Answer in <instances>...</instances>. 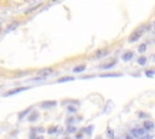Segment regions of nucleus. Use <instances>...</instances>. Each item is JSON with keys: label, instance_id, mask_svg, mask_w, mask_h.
I'll return each mask as SVG.
<instances>
[{"label": "nucleus", "instance_id": "nucleus-1", "mask_svg": "<svg viewBox=\"0 0 155 139\" xmlns=\"http://www.w3.org/2000/svg\"><path fill=\"white\" fill-rule=\"evenodd\" d=\"M145 25H142V27H139V28H137L131 35H130V37H128V41L130 42H134V41H137L138 39H140V36L143 35V33L145 31Z\"/></svg>", "mask_w": 155, "mask_h": 139}, {"label": "nucleus", "instance_id": "nucleus-2", "mask_svg": "<svg viewBox=\"0 0 155 139\" xmlns=\"http://www.w3.org/2000/svg\"><path fill=\"white\" fill-rule=\"evenodd\" d=\"M131 134L133 138H137V139H140L142 137H144L147 133H145V129L144 128H140V127H136V128H132L131 129Z\"/></svg>", "mask_w": 155, "mask_h": 139}, {"label": "nucleus", "instance_id": "nucleus-3", "mask_svg": "<svg viewBox=\"0 0 155 139\" xmlns=\"http://www.w3.org/2000/svg\"><path fill=\"white\" fill-rule=\"evenodd\" d=\"M29 87H17V88H12V89H8L6 93H4V97H10V95H13V94H17V93H21L23 91H27Z\"/></svg>", "mask_w": 155, "mask_h": 139}, {"label": "nucleus", "instance_id": "nucleus-4", "mask_svg": "<svg viewBox=\"0 0 155 139\" xmlns=\"http://www.w3.org/2000/svg\"><path fill=\"white\" fill-rule=\"evenodd\" d=\"M53 73V69L52 68H44V69H40V70H38V75L40 76V77H46V76H48V75H51Z\"/></svg>", "mask_w": 155, "mask_h": 139}, {"label": "nucleus", "instance_id": "nucleus-5", "mask_svg": "<svg viewBox=\"0 0 155 139\" xmlns=\"http://www.w3.org/2000/svg\"><path fill=\"white\" fill-rule=\"evenodd\" d=\"M56 105H57V102H56V100H45V102H42V103L40 104V106H41L42 109L53 108V106H56Z\"/></svg>", "mask_w": 155, "mask_h": 139}, {"label": "nucleus", "instance_id": "nucleus-6", "mask_svg": "<svg viewBox=\"0 0 155 139\" xmlns=\"http://www.w3.org/2000/svg\"><path fill=\"white\" fill-rule=\"evenodd\" d=\"M18 25H19V22H18V21H13V22H11V23H10V24L6 27V30H5V31H6V33L12 31V30H15V29H16Z\"/></svg>", "mask_w": 155, "mask_h": 139}, {"label": "nucleus", "instance_id": "nucleus-7", "mask_svg": "<svg viewBox=\"0 0 155 139\" xmlns=\"http://www.w3.org/2000/svg\"><path fill=\"white\" fill-rule=\"evenodd\" d=\"M108 53H109V50H98V51L96 52V54H94V58H96V59L103 58V57H105Z\"/></svg>", "mask_w": 155, "mask_h": 139}, {"label": "nucleus", "instance_id": "nucleus-8", "mask_svg": "<svg viewBox=\"0 0 155 139\" xmlns=\"http://www.w3.org/2000/svg\"><path fill=\"white\" fill-rule=\"evenodd\" d=\"M116 63H117V60H116V59H113V60H110V62H108V63H105V64H102V65L99 66V69H110V68H113Z\"/></svg>", "mask_w": 155, "mask_h": 139}, {"label": "nucleus", "instance_id": "nucleus-9", "mask_svg": "<svg viewBox=\"0 0 155 139\" xmlns=\"http://www.w3.org/2000/svg\"><path fill=\"white\" fill-rule=\"evenodd\" d=\"M132 57H133V52L132 51H127V52H125L124 54H122V60L124 62H128V60H131L132 59Z\"/></svg>", "mask_w": 155, "mask_h": 139}, {"label": "nucleus", "instance_id": "nucleus-10", "mask_svg": "<svg viewBox=\"0 0 155 139\" xmlns=\"http://www.w3.org/2000/svg\"><path fill=\"white\" fill-rule=\"evenodd\" d=\"M85 69H86L85 64H81V65H78V66H75V68L73 69V73H82Z\"/></svg>", "mask_w": 155, "mask_h": 139}, {"label": "nucleus", "instance_id": "nucleus-11", "mask_svg": "<svg viewBox=\"0 0 155 139\" xmlns=\"http://www.w3.org/2000/svg\"><path fill=\"white\" fill-rule=\"evenodd\" d=\"M75 77H71V76H65V77H62V79H58L57 82L61 83V82H67V81H74Z\"/></svg>", "mask_w": 155, "mask_h": 139}, {"label": "nucleus", "instance_id": "nucleus-12", "mask_svg": "<svg viewBox=\"0 0 155 139\" xmlns=\"http://www.w3.org/2000/svg\"><path fill=\"white\" fill-rule=\"evenodd\" d=\"M38 116H39V112H38V111H34V112H31V114H30V116L28 117V121L33 122V121L38 120Z\"/></svg>", "mask_w": 155, "mask_h": 139}, {"label": "nucleus", "instance_id": "nucleus-13", "mask_svg": "<svg viewBox=\"0 0 155 139\" xmlns=\"http://www.w3.org/2000/svg\"><path fill=\"white\" fill-rule=\"evenodd\" d=\"M143 126H144V129H153L154 128V123L151 121H144Z\"/></svg>", "mask_w": 155, "mask_h": 139}, {"label": "nucleus", "instance_id": "nucleus-14", "mask_svg": "<svg viewBox=\"0 0 155 139\" xmlns=\"http://www.w3.org/2000/svg\"><path fill=\"white\" fill-rule=\"evenodd\" d=\"M30 110H31V108L29 106L28 109H25V110H23L22 112H19V115H18V118H19V120H22V118H23L25 115H28V112H30Z\"/></svg>", "mask_w": 155, "mask_h": 139}, {"label": "nucleus", "instance_id": "nucleus-15", "mask_svg": "<svg viewBox=\"0 0 155 139\" xmlns=\"http://www.w3.org/2000/svg\"><path fill=\"white\" fill-rule=\"evenodd\" d=\"M39 6H41V2H39V4H36V5H35V6H33V7H29V8L27 10V11H24V13H25V15H28V13H30V12H33L34 10H36V8L39 7Z\"/></svg>", "mask_w": 155, "mask_h": 139}, {"label": "nucleus", "instance_id": "nucleus-16", "mask_svg": "<svg viewBox=\"0 0 155 139\" xmlns=\"http://www.w3.org/2000/svg\"><path fill=\"white\" fill-rule=\"evenodd\" d=\"M93 128H94L93 126H88L87 128H84V129H81V132H82V133H86V134H88V135H90V134L92 133Z\"/></svg>", "mask_w": 155, "mask_h": 139}, {"label": "nucleus", "instance_id": "nucleus-17", "mask_svg": "<svg viewBox=\"0 0 155 139\" xmlns=\"http://www.w3.org/2000/svg\"><path fill=\"white\" fill-rule=\"evenodd\" d=\"M138 64L139 65H145V63H147V57H144V56H140L139 58H138Z\"/></svg>", "mask_w": 155, "mask_h": 139}, {"label": "nucleus", "instance_id": "nucleus-18", "mask_svg": "<svg viewBox=\"0 0 155 139\" xmlns=\"http://www.w3.org/2000/svg\"><path fill=\"white\" fill-rule=\"evenodd\" d=\"M115 76H121V74L113 73V74H103V75H101V77H115Z\"/></svg>", "mask_w": 155, "mask_h": 139}, {"label": "nucleus", "instance_id": "nucleus-19", "mask_svg": "<svg viewBox=\"0 0 155 139\" xmlns=\"http://www.w3.org/2000/svg\"><path fill=\"white\" fill-rule=\"evenodd\" d=\"M78 131V128L75 127V126H73V124H69L68 127H67V132L68 133H75Z\"/></svg>", "mask_w": 155, "mask_h": 139}, {"label": "nucleus", "instance_id": "nucleus-20", "mask_svg": "<svg viewBox=\"0 0 155 139\" xmlns=\"http://www.w3.org/2000/svg\"><path fill=\"white\" fill-rule=\"evenodd\" d=\"M147 51V44H142L139 47H138V52L139 53H143V52H145Z\"/></svg>", "mask_w": 155, "mask_h": 139}, {"label": "nucleus", "instance_id": "nucleus-21", "mask_svg": "<svg viewBox=\"0 0 155 139\" xmlns=\"http://www.w3.org/2000/svg\"><path fill=\"white\" fill-rule=\"evenodd\" d=\"M76 110H78V109H76L75 106H73V105H68V111H69V112H76Z\"/></svg>", "mask_w": 155, "mask_h": 139}, {"label": "nucleus", "instance_id": "nucleus-22", "mask_svg": "<svg viewBox=\"0 0 155 139\" xmlns=\"http://www.w3.org/2000/svg\"><path fill=\"white\" fill-rule=\"evenodd\" d=\"M145 75H147V77H153L154 76V71L153 70H147L145 71Z\"/></svg>", "mask_w": 155, "mask_h": 139}, {"label": "nucleus", "instance_id": "nucleus-23", "mask_svg": "<svg viewBox=\"0 0 155 139\" xmlns=\"http://www.w3.org/2000/svg\"><path fill=\"white\" fill-rule=\"evenodd\" d=\"M149 115L148 114H145V112H143V111H139L138 112V117H140V118H144V117H148Z\"/></svg>", "mask_w": 155, "mask_h": 139}, {"label": "nucleus", "instance_id": "nucleus-24", "mask_svg": "<svg viewBox=\"0 0 155 139\" xmlns=\"http://www.w3.org/2000/svg\"><path fill=\"white\" fill-rule=\"evenodd\" d=\"M57 131V127H50L48 129H47V132H48V134H52V133H54Z\"/></svg>", "mask_w": 155, "mask_h": 139}, {"label": "nucleus", "instance_id": "nucleus-25", "mask_svg": "<svg viewBox=\"0 0 155 139\" xmlns=\"http://www.w3.org/2000/svg\"><path fill=\"white\" fill-rule=\"evenodd\" d=\"M140 139H153V135H150V134H145V135L142 137Z\"/></svg>", "mask_w": 155, "mask_h": 139}, {"label": "nucleus", "instance_id": "nucleus-26", "mask_svg": "<svg viewBox=\"0 0 155 139\" xmlns=\"http://www.w3.org/2000/svg\"><path fill=\"white\" fill-rule=\"evenodd\" d=\"M81 138H82V134L81 133H78L76 134V139H81Z\"/></svg>", "mask_w": 155, "mask_h": 139}, {"label": "nucleus", "instance_id": "nucleus-27", "mask_svg": "<svg viewBox=\"0 0 155 139\" xmlns=\"http://www.w3.org/2000/svg\"><path fill=\"white\" fill-rule=\"evenodd\" d=\"M38 137L35 135V132H34V134H30V139H36Z\"/></svg>", "mask_w": 155, "mask_h": 139}, {"label": "nucleus", "instance_id": "nucleus-28", "mask_svg": "<svg viewBox=\"0 0 155 139\" xmlns=\"http://www.w3.org/2000/svg\"><path fill=\"white\" fill-rule=\"evenodd\" d=\"M125 139H133V137H131V135H126Z\"/></svg>", "mask_w": 155, "mask_h": 139}, {"label": "nucleus", "instance_id": "nucleus-29", "mask_svg": "<svg viewBox=\"0 0 155 139\" xmlns=\"http://www.w3.org/2000/svg\"><path fill=\"white\" fill-rule=\"evenodd\" d=\"M94 139H102V137H101V135H97V137H96Z\"/></svg>", "mask_w": 155, "mask_h": 139}, {"label": "nucleus", "instance_id": "nucleus-30", "mask_svg": "<svg viewBox=\"0 0 155 139\" xmlns=\"http://www.w3.org/2000/svg\"><path fill=\"white\" fill-rule=\"evenodd\" d=\"M36 139H44V137H42V135H40V137H38Z\"/></svg>", "mask_w": 155, "mask_h": 139}, {"label": "nucleus", "instance_id": "nucleus-31", "mask_svg": "<svg viewBox=\"0 0 155 139\" xmlns=\"http://www.w3.org/2000/svg\"><path fill=\"white\" fill-rule=\"evenodd\" d=\"M67 139H69V138H67Z\"/></svg>", "mask_w": 155, "mask_h": 139}, {"label": "nucleus", "instance_id": "nucleus-32", "mask_svg": "<svg viewBox=\"0 0 155 139\" xmlns=\"http://www.w3.org/2000/svg\"><path fill=\"white\" fill-rule=\"evenodd\" d=\"M0 88H1V87H0Z\"/></svg>", "mask_w": 155, "mask_h": 139}]
</instances>
